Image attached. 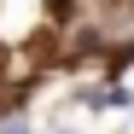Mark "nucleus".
I'll list each match as a JSON object with an SVG mask.
<instances>
[{
  "mask_svg": "<svg viewBox=\"0 0 134 134\" xmlns=\"http://www.w3.org/2000/svg\"><path fill=\"white\" fill-rule=\"evenodd\" d=\"M0 134H29V128H24V122H6V128H0Z\"/></svg>",
  "mask_w": 134,
  "mask_h": 134,
  "instance_id": "nucleus-1",
  "label": "nucleus"
}]
</instances>
